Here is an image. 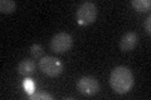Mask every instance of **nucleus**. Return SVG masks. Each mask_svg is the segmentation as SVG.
I'll return each mask as SVG.
<instances>
[{"mask_svg":"<svg viewBox=\"0 0 151 100\" xmlns=\"http://www.w3.org/2000/svg\"><path fill=\"white\" fill-rule=\"evenodd\" d=\"M97 6L92 1H84L77 9V21L79 25L92 24L97 18Z\"/></svg>","mask_w":151,"mask_h":100,"instance_id":"7ed1b4c3","label":"nucleus"},{"mask_svg":"<svg viewBox=\"0 0 151 100\" xmlns=\"http://www.w3.org/2000/svg\"><path fill=\"white\" fill-rule=\"evenodd\" d=\"M132 6L139 11H146L149 10L151 6V1L150 0H132Z\"/></svg>","mask_w":151,"mask_h":100,"instance_id":"1a4fd4ad","label":"nucleus"},{"mask_svg":"<svg viewBox=\"0 0 151 100\" xmlns=\"http://www.w3.org/2000/svg\"><path fill=\"white\" fill-rule=\"evenodd\" d=\"M24 88L25 89H29V91H32V90H33L34 85H33V83L30 82V79H27V82L24 83Z\"/></svg>","mask_w":151,"mask_h":100,"instance_id":"ddd939ff","label":"nucleus"},{"mask_svg":"<svg viewBox=\"0 0 151 100\" xmlns=\"http://www.w3.org/2000/svg\"><path fill=\"white\" fill-rule=\"evenodd\" d=\"M77 89L86 96H93L100 91V83L94 77H82L77 82Z\"/></svg>","mask_w":151,"mask_h":100,"instance_id":"39448f33","label":"nucleus"},{"mask_svg":"<svg viewBox=\"0 0 151 100\" xmlns=\"http://www.w3.org/2000/svg\"><path fill=\"white\" fill-rule=\"evenodd\" d=\"M30 55L34 59H42L44 56V49L40 44H33L30 46Z\"/></svg>","mask_w":151,"mask_h":100,"instance_id":"9d476101","label":"nucleus"},{"mask_svg":"<svg viewBox=\"0 0 151 100\" xmlns=\"http://www.w3.org/2000/svg\"><path fill=\"white\" fill-rule=\"evenodd\" d=\"M29 96V99H33V100H39V99H48V100H52L53 98H52V95L47 94V93H32L28 95Z\"/></svg>","mask_w":151,"mask_h":100,"instance_id":"9b49d317","label":"nucleus"},{"mask_svg":"<svg viewBox=\"0 0 151 100\" xmlns=\"http://www.w3.org/2000/svg\"><path fill=\"white\" fill-rule=\"evenodd\" d=\"M72 45L73 39L68 33H58L50 40V49L55 53H67Z\"/></svg>","mask_w":151,"mask_h":100,"instance_id":"20e7f679","label":"nucleus"},{"mask_svg":"<svg viewBox=\"0 0 151 100\" xmlns=\"http://www.w3.org/2000/svg\"><path fill=\"white\" fill-rule=\"evenodd\" d=\"M39 69L47 77L55 78L62 74L64 66L62 61L54 56H43L42 59H39Z\"/></svg>","mask_w":151,"mask_h":100,"instance_id":"f03ea898","label":"nucleus"},{"mask_svg":"<svg viewBox=\"0 0 151 100\" xmlns=\"http://www.w3.org/2000/svg\"><path fill=\"white\" fill-rule=\"evenodd\" d=\"M139 34L135 31H129L126 34L122 35L120 39V50L126 53V51H131L132 49H135L136 45L139 44Z\"/></svg>","mask_w":151,"mask_h":100,"instance_id":"423d86ee","label":"nucleus"},{"mask_svg":"<svg viewBox=\"0 0 151 100\" xmlns=\"http://www.w3.org/2000/svg\"><path fill=\"white\" fill-rule=\"evenodd\" d=\"M145 29H146V31L149 33H151V16H147V19H146V21H145Z\"/></svg>","mask_w":151,"mask_h":100,"instance_id":"f8f14e48","label":"nucleus"},{"mask_svg":"<svg viewBox=\"0 0 151 100\" xmlns=\"http://www.w3.org/2000/svg\"><path fill=\"white\" fill-rule=\"evenodd\" d=\"M17 9V3L13 0H1L0 1V11L4 14L13 13Z\"/></svg>","mask_w":151,"mask_h":100,"instance_id":"6e6552de","label":"nucleus"},{"mask_svg":"<svg viewBox=\"0 0 151 100\" xmlns=\"http://www.w3.org/2000/svg\"><path fill=\"white\" fill-rule=\"evenodd\" d=\"M35 69V63L32 59H24L18 64V73L22 75H29Z\"/></svg>","mask_w":151,"mask_h":100,"instance_id":"0eeeda50","label":"nucleus"},{"mask_svg":"<svg viewBox=\"0 0 151 100\" xmlns=\"http://www.w3.org/2000/svg\"><path fill=\"white\" fill-rule=\"evenodd\" d=\"M111 88L119 94H126L134 85L132 71L126 66H116L110 75Z\"/></svg>","mask_w":151,"mask_h":100,"instance_id":"f257e3e1","label":"nucleus"}]
</instances>
